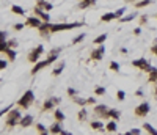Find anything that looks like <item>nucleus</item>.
I'll return each instance as SVG.
<instances>
[{
  "label": "nucleus",
  "instance_id": "09e8293b",
  "mask_svg": "<svg viewBox=\"0 0 157 135\" xmlns=\"http://www.w3.org/2000/svg\"><path fill=\"white\" fill-rule=\"evenodd\" d=\"M132 135H142V129H137V127H134V129H131L129 130Z\"/></svg>",
  "mask_w": 157,
  "mask_h": 135
},
{
  "label": "nucleus",
  "instance_id": "ddd939ff",
  "mask_svg": "<svg viewBox=\"0 0 157 135\" xmlns=\"http://www.w3.org/2000/svg\"><path fill=\"white\" fill-rule=\"evenodd\" d=\"M38 30H39V35H41L43 38H47L49 39V35H52L50 33V22H43L38 27Z\"/></svg>",
  "mask_w": 157,
  "mask_h": 135
},
{
  "label": "nucleus",
  "instance_id": "c756f323",
  "mask_svg": "<svg viewBox=\"0 0 157 135\" xmlns=\"http://www.w3.org/2000/svg\"><path fill=\"white\" fill-rule=\"evenodd\" d=\"M11 13L13 14H19V16H25V10L21 5H13L11 6Z\"/></svg>",
  "mask_w": 157,
  "mask_h": 135
},
{
  "label": "nucleus",
  "instance_id": "a19ab883",
  "mask_svg": "<svg viewBox=\"0 0 157 135\" xmlns=\"http://www.w3.org/2000/svg\"><path fill=\"white\" fill-rule=\"evenodd\" d=\"M6 44H8V47H10V49H16L17 39H6Z\"/></svg>",
  "mask_w": 157,
  "mask_h": 135
},
{
  "label": "nucleus",
  "instance_id": "4be33fe9",
  "mask_svg": "<svg viewBox=\"0 0 157 135\" xmlns=\"http://www.w3.org/2000/svg\"><path fill=\"white\" fill-rule=\"evenodd\" d=\"M53 118H55V121L63 123L64 120H66V115H64L60 109H53Z\"/></svg>",
  "mask_w": 157,
  "mask_h": 135
},
{
  "label": "nucleus",
  "instance_id": "f8f14e48",
  "mask_svg": "<svg viewBox=\"0 0 157 135\" xmlns=\"http://www.w3.org/2000/svg\"><path fill=\"white\" fill-rule=\"evenodd\" d=\"M35 14L39 17V19L43 21V22H50V16H49V13L47 11H44L43 8H39V6H35Z\"/></svg>",
  "mask_w": 157,
  "mask_h": 135
},
{
  "label": "nucleus",
  "instance_id": "0eeeda50",
  "mask_svg": "<svg viewBox=\"0 0 157 135\" xmlns=\"http://www.w3.org/2000/svg\"><path fill=\"white\" fill-rule=\"evenodd\" d=\"M132 66L137 68V69H140V71H143V73H149V69L152 68L146 58H137V60H134L132 61Z\"/></svg>",
  "mask_w": 157,
  "mask_h": 135
},
{
  "label": "nucleus",
  "instance_id": "603ef678",
  "mask_svg": "<svg viewBox=\"0 0 157 135\" xmlns=\"http://www.w3.org/2000/svg\"><path fill=\"white\" fill-rule=\"evenodd\" d=\"M151 52L154 53V55H157V42H154V46L151 47Z\"/></svg>",
  "mask_w": 157,
  "mask_h": 135
},
{
  "label": "nucleus",
  "instance_id": "864d4df0",
  "mask_svg": "<svg viewBox=\"0 0 157 135\" xmlns=\"http://www.w3.org/2000/svg\"><path fill=\"white\" fill-rule=\"evenodd\" d=\"M60 135H72V133H71L69 130H64V129H63V130L60 132Z\"/></svg>",
  "mask_w": 157,
  "mask_h": 135
},
{
  "label": "nucleus",
  "instance_id": "39448f33",
  "mask_svg": "<svg viewBox=\"0 0 157 135\" xmlns=\"http://www.w3.org/2000/svg\"><path fill=\"white\" fill-rule=\"evenodd\" d=\"M61 102V97H57V96H50L49 99H46L43 107H41V112H49V110H53L57 109V105H60Z\"/></svg>",
  "mask_w": 157,
  "mask_h": 135
},
{
  "label": "nucleus",
  "instance_id": "72a5a7b5",
  "mask_svg": "<svg viewBox=\"0 0 157 135\" xmlns=\"http://www.w3.org/2000/svg\"><path fill=\"white\" fill-rule=\"evenodd\" d=\"M85 38H87V33H80V35H77V36L72 39V44H79L82 41H85Z\"/></svg>",
  "mask_w": 157,
  "mask_h": 135
},
{
  "label": "nucleus",
  "instance_id": "bf43d9fd",
  "mask_svg": "<svg viewBox=\"0 0 157 135\" xmlns=\"http://www.w3.org/2000/svg\"><path fill=\"white\" fill-rule=\"evenodd\" d=\"M155 19H157V14H155Z\"/></svg>",
  "mask_w": 157,
  "mask_h": 135
},
{
  "label": "nucleus",
  "instance_id": "a878e982",
  "mask_svg": "<svg viewBox=\"0 0 157 135\" xmlns=\"http://www.w3.org/2000/svg\"><path fill=\"white\" fill-rule=\"evenodd\" d=\"M35 127H36V130H38V135H50V133H49V129L46 127L44 124H41V123H36Z\"/></svg>",
  "mask_w": 157,
  "mask_h": 135
},
{
  "label": "nucleus",
  "instance_id": "e433bc0d",
  "mask_svg": "<svg viewBox=\"0 0 157 135\" xmlns=\"http://www.w3.org/2000/svg\"><path fill=\"white\" fill-rule=\"evenodd\" d=\"M126 10H127V8H119V10H116L115 11V17H116V19H121V17L126 14Z\"/></svg>",
  "mask_w": 157,
  "mask_h": 135
},
{
  "label": "nucleus",
  "instance_id": "f03ea898",
  "mask_svg": "<svg viewBox=\"0 0 157 135\" xmlns=\"http://www.w3.org/2000/svg\"><path fill=\"white\" fill-rule=\"evenodd\" d=\"M84 25H85V22H57V24H52L50 22V33L80 29V27H84Z\"/></svg>",
  "mask_w": 157,
  "mask_h": 135
},
{
  "label": "nucleus",
  "instance_id": "a18cd8bd",
  "mask_svg": "<svg viewBox=\"0 0 157 135\" xmlns=\"http://www.w3.org/2000/svg\"><path fill=\"white\" fill-rule=\"evenodd\" d=\"M8 63H10V61H8V60H0V71H2V69H6V66H8Z\"/></svg>",
  "mask_w": 157,
  "mask_h": 135
},
{
  "label": "nucleus",
  "instance_id": "a211bd4d",
  "mask_svg": "<svg viewBox=\"0 0 157 135\" xmlns=\"http://www.w3.org/2000/svg\"><path fill=\"white\" fill-rule=\"evenodd\" d=\"M96 2H97V0H80L79 10H87V8H90V6H94Z\"/></svg>",
  "mask_w": 157,
  "mask_h": 135
},
{
  "label": "nucleus",
  "instance_id": "6ab92c4d",
  "mask_svg": "<svg viewBox=\"0 0 157 135\" xmlns=\"http://www.w3.org/2000/svg\"><path fill=\"white\" fill-rule=\"evenodd\" d=\"M64 68H66V63H64V61H60L58 65L53 68V71H52V76H55V77H57V76H60V74L63 73V71H64Z\"/></svg>",
  "mask_w": 157,
  "mask_h": 135
},
{
  "label": "nucleus",
  "instance_id": "8fccbe9b",
  "mask_svg": "<svg viewBox=\"0 0 157 135\" xmlns=\"http://www.w3.org/2000/svg\"><path fill=\"white\" fill-rule=\"evenodd\" d=\"M134 35H135V36L142 35V27H137V29H134Z\"/></svg>",
  "mask_w": 157,
  "mask_h": 135
},
{
  "label": "nucleus",
  "instance_id": "1a4fd4ad",
  "mask_svg": "<svg viewBox=\"0 0 157 135\" xmlns=\"http://www.w3.org/2000/svg\"><path fill=\"white\" fill-rule=\"evenodd\" d=\"M149 110H151L149 102H142L140 105L135 107V116H138V118H145V116H148Z\"/></svg>",
  "mask_w": 157,
  "mask_h": 135
},
{
  "label": "nucleus",
  "instance_id": "9b49d317",
  "mask_svg": "<svg viewBox=\"0 0 157 135\" xmlns=\"http://www.w3.org/2000/svg\"><path fill=\"white\" fill-rule=\"evenodd\" d=\"M25 27H32V29H38V27L43 24V21L39 19V17L38 16H29V17H27V19H25Z\"/></svg>",
  "mask_w": 157,
  "mask_h": 135
},
{
  "label": "nucleus",
  "instance_id": "9d476101",
  "mask_svg": "<svg viewBox=\"0 0 157 135\" xmlns=\"http://www.w3.org/2000/svg\"><path fill=\"white\" fill-rule=\"evenodd\" d=\"M44 53V46H36L30 53H29V61L30 63H36V61H39V58H41V55Z\"/></svg>",
  "mask_w": 157,
  "mask_h": 135
},
{
  "label": "nucleus",
  "instance_id": "49530a36",
  "mask_svg": "<svg viewBox=\"0 0 157 135\" xmlns=\"http://www.w3.org/2000/svg\"><path fill=\"white\" fill-rule=\"evenodd\" d=\"M87 105H96V97H87Z\"/></svg>",
  "mask_w": 157,
  "mask_h": 135
},
{
  "label": "nucleus",
  "instance_id": "20e7f679",
  "mask_svg": "<svg viewBox=\"0 0 157 135\" xmlns=\"http://www.w3.org/2000/svg\"><path fill=\"white\" fill-rule=\"evenodd\" d=\"M33 101H35L33 89H27V91L22 94V97H19V101H17V107H21V109H30Z\"/></svg>",
  "mask_w": 157,
  "mask_h": 135
},
{
  "label": "nucleus",
  "instance_id": "13d9d810",
  "mask_svg": "<svg viewBox=\"0 0 157 135\" xmlns=\"http://www.w3.org/2000/svg\"><path fill=\"white\" fill-rule=\"evenodd\" d=\"M121 135H132L131 132H126V133H121Z\"/></svg>",
  "mask_w": 157,
  "mask_h": 135
},
{
  "label": "nucleus",
  "instance_id": "7ed1b4c3",
  "mask_svg": "<svg viewBox=\"0 0 157 135\" xmlns=\"http://www.w3.org/2000/svg\"><path fill=\"white\" fill-rule=\"evenodd\" d=\"M21 118H22V112L19 110V109H16V110H10L6 113V120H5V126L6 127H10V129H13L14 126H19V121H21Z\"/></svg>",
  "mask_w": 157,
  "mask_h": 135
},
{
  "label": "nucleus",
  "instance_id": "79ce46f5",
  "mask_svg": "<svg viewBox=\"0 0 157 135\" xmlns=\"http://www.w3.org/2000/svg\"><path fill=\"white\" fill-rule=\"evenodd\" d=\"M8 49H10V47H8V44H6V41H3V42H0V53H5Z\"/></svg>",
  "mask_w": 157,
  "mask_h": 135
},
{
  "label": "nucleus",
  "instance_id": "f704fd0d",
  "mask_svg": "<svg viewBox=\"0 0 157 135\" xmlns=\"http://www.w3.org/2000/svg\"><path fill=\"white\" fill-rule=\"evenodd\" d=\"M110 71H113V73H119V63H116L115 60L110 61Z\"/></svg>",
  "mask_w": 157,
  "mask_h": 135
},
{
  "label": "nucleus",
  "instance_id": "c9c22d12",
  "mask_svg": "<svg viewBox=\"0 0 157 135\" xmlns=\"http://www.w3.org/2000/svg\"><path fill=\"white\" fill-rule=\"evenodd\" d=\"M105 93H107V89H105L104 86H96V88H94V94H96V96H104Z\"/></svg>",
  "mask_w": 157,
  "mask_h": 135
},
{
  "label": "nucleus",
  "instance_id": "393cba45",
  "mask_svg": "<svg viewBox=\"0 0 157 135\" xmlns=\"http://www.w3.org/2000/svg\"><path fill=\"white\" fill-rule=\"evenodd\" d=\"M90 127L93 130H104V123H101L99 120H93L90 123Z\"/></svg>",
  "mask_w": 157,
  "mask_h": 135
},
{
  "label": "nucleus",
  "instance_id": "473e14b6",
  "mask_svg": "<svg viewBox=\"0 0 157 135\" xmlns=\"http://www.w3.org/2000/svg\"><path fill=\"white\" fill-rule=\"evenodd\" d=\"M72 101L76 102L77 105H80V107H85V105H87V99L79 97V94H77V96H74V97H72Z\"/></svg>",
  "mask_w": 157,
  "mask_h": 135
},
{
  "label": "nucleus",
  "instance_id": "dca6fc26",
  "mask_svg": "<svg viewBox=\"0 0 157 135\" xmlns=\"http://www.w3.org/2000/svg\"><path fill=\"white\" fill-rule=\"evenodd\" d=\"M36 6H39V8H43L44 11H50V10H53V5L52 3H49L47 0H36Z\"/></svg>",
  "mask_w": 157,
  "mask_h": 135
},
{
  "label": "nucleus",
  "instance_id": "4468645a",
  "mask_svg": "<svg viewBox=\"0 0 157 135\" xmlns=\"http://www.w3.org/2000/svg\"><path fill=\"white\" fill-rule=\"evenodd\" d=\"M33 124V115H22V118L19 121V126L22 129H27Z\"/></svg>",
  "mask_w": 157,
  "mask_h": 135
},
{
  "label": "nucleus",
  "instance_id": "423d86ee",
  "mask_svg": "<svg viewBox=\"0 0 157 135\" xmlns=\"http://www.w3.org/2000/svg\"><path fill=\"white\" fill-rule=\"evenodd\" d=\"M93 113L97 116V118H101V120H110L108 118V109H107V105H104V104H96L94 105V109H93Z\"/></svg>",
  "mask_w": 157,
  "mask_h": 135
},
{
  "label": "nucleus",
  "instance_id": "c85d7f7f",
  "mask_svg": "<svg viewBox=\"0 0 157 135\" xmlns=\"http://www.w3.org/2000/svg\"><path fill=\"white\" fill-rule=\"evenodd\" d=\"M115 19H116L115 13H105V14L101 16V22H112V21H115Z\"/></svg>",
  "mask_w": 157,
  "mask_h": 135
},
{
  "label": "nucleus",
  "instance_id": "aec40b11",
  "mask_svg": "<svg viewBox=\"0 0 157 135\" xmlns=\"http://www.w3.org/2000/svg\"><path fill=\"white\" fill-rule=\"evenodd\" d=\"M148 82L149 83H155L157 82V68H151L149 73H148Z\"/></svg>",
  "mask_w": 157,
  "mask_h": 135
},
{
  "label": "nucleus",
  "instance_id": "412c9836",
  "mask_svg": "<svg viewBox=\"0 0 157 135\" xmlns=\"http://www.w3.org/2000/svg\"><path fill=\"white\" fill-rule=\"evenodd\" d=\"M108 118L115 120V121H119L121 120V112L116 110V109H108Z\"/></svg>",
  "mask_w": 157,
  "mask_h": 135
},
{
  "label": "nucleus",
  "instance_id": "cd10ccee",
  "mask_svg": "<svg viewBox=\"0 0 157 135\" xmlns=\"http://www.w3.org/2000/svg\"><path fill=\"white\" fill-rule=\"evenodd\" d=\"M149 5H152V0H138V2L134 5L137 10H142V8H145V6H149Z\"/></svg>",
  "mask_w": 157,
  "mask_h": 135
},
{
  "label": "nucleus",
  "instance_id": "5701e85b",
  "mask_svg": "<svg viewBox=\"0 0 157 135\" xmlns=\"http://www.w3.org/2000/svg\"><path fill=\"white\" fill-rule=\"evenodd\" d=\"M77 120H79L80 123H85V121L88 120V110L85 109V107H82V109L79 110V113H77Z\"/></svg>",
  "mask_w": 157,
  "mask_h": 135
},
{
  "label": "nucleus",
  "instance_id": "ea45409f",
  "mask_svg": "<svg viewBox=\"0 0 157 135\" xmlns=\"http://www.w3.org/2000/svg\"><path fill=\"white\" fill-rule=\"evenodd\" d=\"M66 93H68V96H69V97H74V96H77V94H79L77 89H76V88H71V86L66 89Z\"/></svg>",
  "mask_w": 157,
  "mask_h": 135
},
{
  "label": "nucleus",
  "instance_id": "b1692460",
  "mask_svg": "<svg viewBox=\"0 0 157 135\" xmlns=\"http://www.w3.org/2000/svg\"><path fill=\"white\" fill-rule=\"evenodd\" d=\"M143 129L145 132H148V135H157V129L149 123H143Z\"/></svg>",
  "mask_w": 157,
  "mask_h": 135
},
{
  "label": "nucleus",
  "instance_id": "f3484780",
  "mask_svg": "<svg viewBox=\"0 0 157 135\" xmlns=\"http://www.w3.org/2000/svg\"><path fill=\"white\" fill-rule=\"evenodd\" d=\"M104 130H107V132H116L118 130V123L115 120H108L107 124L104 126Z\"/></svg>",
  "mask_w": 157,
  "mask_h": 135
},
{
  "label": "nucleus",
  "instance_id": "6e6d98bb",
  "mask_svg": "<svg viewBox=\"0 0 157 135\" xmlns=\"http://www.w3.org/2000/svg\"><path fill=\"white\" fill-rule=\"evenodd\" d=\"M154 96H155V99H157V82L154 83Z\"/></svg>",
  "mask_w": 157,
  "mask_h": 135
},
{
  "label": "nucleus",
  "instance_id": "58836bf2",
  "mask_svg": "<svg viewBox=\"0 0 157 135\" xmlns=\"http://www.w3.org/2000/svg\"><path fill=\"white\" fill-rule=\"evenodd\" d=\"M116 99H118L119 102H123L124 99H126V91H123V89H119V91L116 93Z\"/></svg>",
  "mask_w": 157,
  "mask_h": 135
},
{
  "label": "nucleus",
  "instance_id": "5fc2aeb1",
  "mask_svg": "<svg viewBox=\"0 0 157 135\" xmlns=\"http://www.w3.org/2000/svg\"><path fill=\"white\" fill-rule=\"evenodd\" d=\"M119 52H121V53H124V55H126V53H127L129 50H127L126 47H121V49H119Z\"/></svg>",
  "mask_w": 157,
  "mask_h": 135
},
{
  "label": "nucleus",
  "instance_id": "2eb2a0df",
  "mask_svg": "<svg viewBox=\"0 0 157 135\" xmlns=\"http://www.w3.org/2000/svg\"><path fill=\"white\" fill-rule=\"evenodd\" d=\"M63 130V127H61V123H58V121H55L50 127H49V133L50 135H60V132Z\"/></svg>",
  "mask_w": 157,
  "mask_h": 135
},
{
  "label": "nucleus",
  "instance_id": "4c0bfd02",
  "mask_svg": "<svg viewBox=\"0 0 157 135\" xmlns=\"http://www.w3.org/2000/svg\"><path fill=\"white\" fill-rule=\"evenodd\" d=\"M148 19H149V16H148V14H142L140 17H138V21H140L138 24H140V27H143V25L148 22Z\"/></svg>",
  "mask_w": 157,
  "mask_h": 135
},
{
  "label": "nucleus",
  "instance_id": "7c9ffc66",
  "mask_svg": "<svg viewBox=\"0 0 157 135\" xmlns=\"http://www.w3.org/2000/svg\"><path fill=\"white\" fill-rule=\"evenodd\" d=\"M5 53H6V58H8V61H14V60H16V57H17V52H16V49H8Z\"/></svg>",
  "mask_w": 157,
  "mask_h": 135
},
{
  "label": "nucleus",
  "instance_id": "4d7b16f0",
  "mask_svg": "<svg viewBox=\"0 0 157 135\" xmlns=\"http://www.w3.org/2000/svg\"><path fill=\"white\" fill-rule=\"evenodd\" d=\"M124 2H126V3H134V5H135L138 0H124Z\"/></svg>",
  "mask_w": 157,
  "mask_h": 135
},
{
  "label": "nucleus",
  "instance_id": "37998d69",
  "mask_svg": "<svg viewBox=\"0 0 157 135\" xmlns=\"http://www.w3.org/2000/svg\"><path fill=\"white\" fill-rule=\"evenodd\" d=\"M6 39H8V32L0 30V42H3V41H6Z\"/></svg>",
  "mask_w": 157,
  "mask_h": 135
},
{
  "label": "nucleus",
  "instance_id": "3c124183",
  "mask_svg": "<svg viewBox=\"0 0 157 135\" xmlns=\"http://www.w3.org/2000/svg\"><path fill=\"white\" fill-rule=\"evenodd\" d=\"M135 96H138V97H142V96H143V89H142V88H138L137 91H135Z\"/></svg>",
  "mask_w": 157,
  "mask_h": 135
},
{
  "label": "nucleus",
  "instance_id": "6e6552de",
  "mask_svg": "<svg viewBox=\"0 0 157 135\" xmlns=\"http://www.w3.org/2000/svg\"><path fill=\"white\" fill-rule=\"evenodd\" d=\"M104 53H105V46H104V44H99L97 47H94L93 50H91L90 58L93 61H101L104 58Z\"/></svg>",
  "mask_w": 157,
  "mask_h": 135
},
{
  "label": "nucleus",
  "instance_id": "f257e3e1",
  "mask_svg": "<svg viewBox=\"0 0 157 135\" xmlns=\"http://www.w3.org/2000/svg\"><path fill=\"white\" fill-rule=\"evenodd\" d=\"M60 52H61V47H58V49H52L49 53H47V58L46 60H43V61H36L35 63V66L32 68V76H35V74H38L39 71H43L44 68H47V66H50L52 63H55L58 60V55H60Z\"/></svg>",
  "mask_w": 157,
  "mask_h": 135
},
{
  "label": "nucleus",
  "instance_id": "2f4dec72",
  "mask_svg": "<svg viewBox=\"0 0 157 135\" xmlns=\"http://www.w3.org/2000/svg\"><path fill=\"white\" fill-rule=\"evenodd\" d=\"M105 41H107V33H102V35H99V36H96L93 42L99 46V44H104Z\"/></svg>",
  "mask_w": 157,
  "mask_h": 135
},
{
  "label": "nucleus",
  "instance_id": "c03bdc74",
  "mask_svg": "<svg viewBox=\"0 0 157 135\" xmlns=\"http://www.w3.org/2000/svg\"><path fill=\"white\" fill-rule=\"evenodd\" d=\"M11 109H13V105H8V107H5V109H2V110H0V118H2L3 115H6V113L10 112Z\"/></svg>",
  "mask_w": 157,
  "mask_h": 135
},
{
  "label": "nucleus",
  "instance_id": "bb28decb",
  "mask_svg": "<svg viewBox=\"0 0 157 135\" xmlns=\"http://www.w3.org/2000/svg\"><path fill=\"white\" fill-rule=\"evenodd\" d=\"M137 16H138V13H137V11H134V13H131V14H127V16H123L121 19H118V21L121 22V24H126V22H131V21H134V19H135Z\"/></svg>",
  "mask_w": 157,
  "mask_h": 135
},
{
  "label": "nucleus",
  "instance_id": "de8ad7c7",
  "mask_svg": "<svg viewBox=\"0 0 157 135\" xmlns=\"http://www.w3.org/2000/svg\"><path fill=\"white\" fill-rule=\"evenodd\" d=\"M24 27H25V24H14V27H13V29H14L16 32H21V30L24 29Z\"/></svg>",
  "mask_w": 157,
  "mask_h": 135
}]
</instances>
